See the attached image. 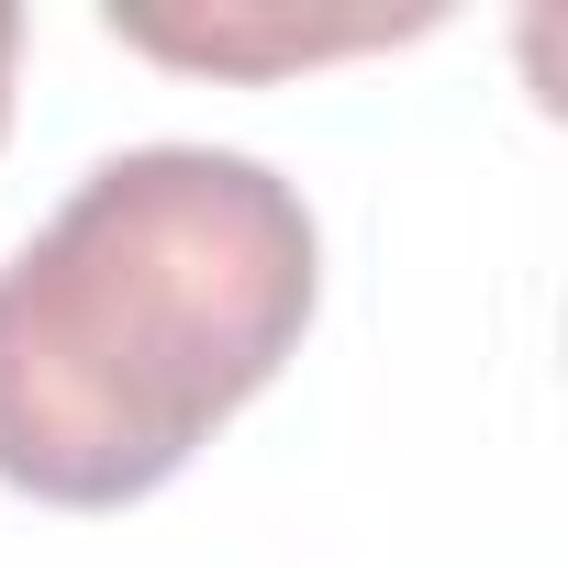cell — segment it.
<instances>
[{"label":"cell","instance_id":"obj_1","mask_svg":"<svg viewBox=\"0 0 568 568\" xmlns=\"http://www.w3.org/2000/svg\"><path fill=\"white\" fill-rule=\"evenodd\" d=\"M324 291L302 190L234 145H123L0 256V479L57 513L168 490L291 368Z\"/></svg>","mask_w":568,"mask_h":568},{"label":"cell","instance_id":"obj_3","mask_svg":"<svg viewBox=\"0 0 568 568\" xmlns=\"http://www.w3.org/2000/svg\"><path fill=\"white\" fill-rule=\"evenodd\" d=\"M12 57H23V12L0 0V123H12Z\"/></svg>","mask_w":568,"mask_h":568},{"label":"cell","instance_id":"obj_2","mask_svg":"<svg viewBox=\"0 0 568 568\" xmlns=\"http://www.w3.org/2000/svg\"><path fill=\"white\" fill-rule=\"evenodd\" d=\"M424 12H335V23H291V12H212V23H179V12H112V34L123 45H145V57H179V68H291V57H346V45H379V34H413Z\"/></svg>","mask_w":568,"mask_h":568}]
</instances>
